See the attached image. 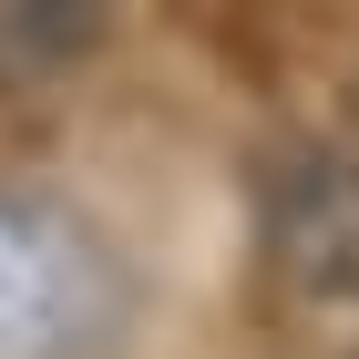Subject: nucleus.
<instances>
[{"label":"nucleus","mask_w":359,"mask_h":359,"mask_svg":"<svg viewBox=\"0 0 359 359\" xmlns=\"http://www.w3.org/2000/svg\"><path fill=\"white\" fill-rule=\"evenodd\" d=\"M123 329V277L62 195L0 185V359H103Z\"/></svg>","instance_id":"1"},{"label":"nucleus","mask_w":359,"mask_h":359,"mask_svg":"<svg viewBox=\"0 0 359 359\" xmlns=\"http://www.w3.org/2000/svg\"><path fill=\"white\" fill-rule=\"evenodd\" d=\"M113 41V0H0V93H41Z\"/></svg>","instance_id":"3"},{"label":"nucleus","mask_w":359,"mask_h":359,"mask_svg":"<svg viewBox=\"0 0 359 359\" xmlns=\"http://www.w3.org/2000/svg\"><path fill=\"white\" fill-rule=\"evenodd\" d=\"M267 257L298 298H359V154H298L277 175Z\"/></svg>","instance_id":"2"}]
</instances>
